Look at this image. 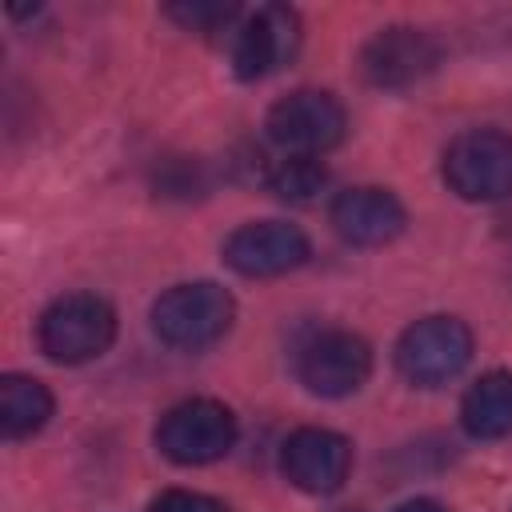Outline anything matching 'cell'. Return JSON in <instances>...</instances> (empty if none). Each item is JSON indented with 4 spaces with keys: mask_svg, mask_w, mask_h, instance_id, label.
<instances>
[{
    "mask_svg": "<svg viewBox=\"0 0 512 512\" xmlns=\"http://www.w3.org/2000/svg\"><path fill=\"white\" fill-rule=\"evenodd\" d=\"M40 352L56 364H88L104 356L116 340V312L104 296L68 292L56 296L36 320Z\"/></svg>",
    "mask_w": 512,
    "mask_h": 512,
    "instance_id": "obj_1",
    "label": "cell"
},
{
    "mask_svg": "<svg viewBox=\"0 0 512 512\" xmlns=\"http://www.w3.org/2000/svg\"><path fill=\"white\" fill-rule=\"evenodd\" d=\"M236 316V300L228 288L212 284V280H188L168 288L156 304H152V328L168 348L180 352H200L208 344H216Z\"/></svg>",
    "mask_w": 512,
    "mask_h": 512,
    "instance_id": "obj_2",
    "label": "cell"
},
{
    "mask_svg": "<svg viewBox=\"0 0 512 512\" xmlns=\"http://www.w3.org/2000/svg\"><path fill=\"white\" fill-rule=\"evenodd\" d=\"M472 360V328L456 316H424L396 340V372L416 388L456 380Z\"/></svg>",
    "mask_w": 512,
    "mask_h": 512,
    "instance_id": "obj_3",
    "label": "cell"
},
{
    "mask_svg": "<svg viewBox=\"0 0 512 512\" xmlns=\"http://www.w3.org/2000/svg\"><path fill=\"white\" fill-rule=\"evenodd\" d=\"M232 444H236V416L220 400H208V396L168 408L156 424L160 456H168L172 464H184V468L212 464V460L228 456Z\"/></svg>",
    "mask_w": 512,
    "mask_h": 512,
    "instance_id": "obj_4",
    "label": "cell"
},
{
    "mask_svg": "<svg viewBox=\"0 0 512 512\" xmlns=\"http://www.w3.org/2000/svg\"><path fill=\"white\" fill-rule=\"evenodd\" d=\"M444 180L460 200L512 196V132L472 128L444 148Z\"/></svg>",
    "mask_w": 512,
    "mask_h": 512,
    "instance_id": "obj_5",
    "label": "cell"
},
{
    "mask_svg": "<svg viewBox=\"0 0 512 512\" xmlns=\"http://www.w3.org/2000/svg\"><path fill=\"white\" fill-rule=\"evenodd\" d=\"M264 128H268V140L280 144L288 156H320L344 140L348 116L332 92L296 88L268 108Z\"/></svg>",
    "mask_w": 512,
    "mask_h": 512,
    "instance_id": "obj_6",
    "label": "cell"
},
{
    "mask_svg": "<svg viewBox=\"0 0 512 512\" xmlns=\"http://www.w3.org/2000/svg\"><path fill=\"white\" fill-rule=\"evenodd\" d=\"M296 376L312 396H324V400L352 396L372 376V348L364 336L344 328L316 332L296 356Z\"/></svg>",
    "mask_w": 512,
    "mask_h": 512,
    "instance_id": "obj_7",
    "label": "cell"
},
{
    "mask_svg": "<svg viewBox=\"0 0 512 512\" xmlns=\"http://www.w3.org/2000/svg\"><path fill=\"white\" fill-rule=\"evenodd\" d=\"M308 236L284 220H252L240 224L224 240V264L248 280H268L300 268L308 260Z\"/></svg>",
    "mask_w": 512,
    "mask_h": 512,
    "instance_id": "obj_8",
    "label": "cell"
},
{
    "mask_svg": "<svg viewBox=\"0 0 512 512\" xmlns=\"http://www.w3.org/2000/svg\"><path fill=\"white\" fill-rule=\"evenodd\" d=\"M280 468L292 488L308 496H332L352 468V444L332 428H296L280 448Z\"/></svg>",
    "mask_w": 512,
    "mask_h": 512,
    "instance_id": "obj_9",
    "label": "cell"
},
{
    "mask_svg": "<svg viewBox=\"0 0 512 512\" xmlns=\"http://www.w3.org/2000/svg\"><path fill=\"white\" fill-rule=\"evenodd\" d=\"M300 48V16L284 4H264L256 8L236 40H232V72L240 80H260L276 68H284Z\"/></svg>",
    "mask_w": 512,
    "mask_h": 512,
    "instance_id": "obj_10",
    "label": "cell"
},
{
    "mask_svg": "<svg viewBox=\"0 0 512 512\" xmlns=\"http://www.w3.org/2000/svg\"><path fill=\"white\" fill-rule=\"evenodd\" d=\"M436 60H440V48L432 44L428 32H420L412 24L380 28L360 48V72L376 88H408V84L424 80L436 68Z\"/></svg>",
    "mask_w": 512,
    "mask_h": 512,
    "instance_id": "obj_11",
    "label": "cell"
},
{
    "mask_svg": "<svg viewBox=\"0 0 512 512\" xmlns=\"http://www.w3.org/2000/svg\"><path fill=\"white\" fill-rule=\"evenodd\" d=\"M328 220H332L340 240L360 244V248H376V244H388V240H396L404 232L408 212L396 200V192L364 184V188H344L332 200Z\"/></svg>",
    "mask_w": 512,
    "mask_h": 512,
    "instance_id": "obj_12",
    "label": "cell"
},
{
    "mask_svg": "<svg viewBox=\"0 0 512 512\" xmlns=\"http://www.w3.org/2000/svg\"><path fill=\"white\" fill-rule=\"evenodd\" d=\"M460 424L476 440L512 432V372H484L460 400Z\"/></svg>",
    "mask_w": 512,
    "mask_h": 512,
    "instance_id": "obj_13",
    "label": "cell"
},
{
    "mask_svg": "<svg viewBox=\"0 0 512 512\" xmlns=\"http://www.w3.org/2000/svg\"><path fill=\"white\" fill-rule=\"evenodd\" d=\"M48 416H52V392L36 376L8 372L0 380V432L8 440L40 432L48 424Z\"/></svg>",
    "mask_w": 512,
    "mask_h": 512,
    "instance_id": "obj_14",
    "label": "cell"
},
{
    "mask_svg": "<svg viewBox=\"0 0 512 512\" xmlns=\"http://www.w3.org/2000/svg\"><path fill=\"white\" fill-rule=\"evenodd\" d=\"M328 184V172L316 156H284L272 172H268V188L276 200L288 204H312Z\"/></svg>",
    "mask_w": 512,
    "mask_h": 512,
    "instance_id": "obj_15",
    "label": "cell"
},
{
    "mask_svg": "<svg viewBox=\"0 0 512 512\" xmlns=\"http://www.w3.org/2000/svg\"><path fill=\"white\" fill-rule=\"evenodd\" d=\"M180 28H192V32H212L220 24H228L236 16V4H208V0H188V4H168L164 8Z\"/></svg>",
    "mask_w": 512,
    "mask_h": 512,
    "instance_id": "obj_16",
    "label": "cell"
},
{
    "mask_svg": "<svg viewBox=\"0 0 512 512\" xmlns=\"http://www.w3.org/2000/svg\"><path fill=\"white\" fill-rule=\"evenodd\" d=\"M148 512H228L224 500L204 496V492H188V488H164L160 496H152Z\"/></svg>",
    "mask_w": 512,
    "mask_h": 512,
    "instance_id": "obj_17",
    "label": "cell"
},
{
    "mask_svg": "<svg viewBox=\"0 0 512 512\" xmlns=\"http://www.w3.org/2000/svg\"><path fill=\"white\" fill-rule=\"evenodd\" d=\"M396 512H448L440 500H428V496H416V500H404Z\"/></svg>",
    "mask_w": 512,
    "mask_h": 512,
    "instance_id": "obj_18",
    "label": "cell"
}]
</instances>
